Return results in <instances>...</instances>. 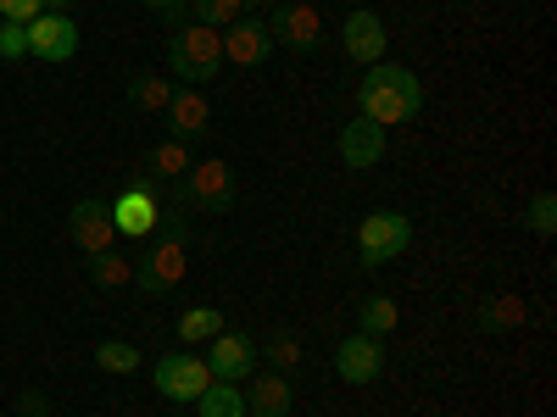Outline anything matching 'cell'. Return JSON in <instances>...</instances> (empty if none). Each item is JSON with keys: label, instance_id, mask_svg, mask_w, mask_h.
Returning a JSON list of instances; mask_svg holds the SVG:
<instances>
[{"label": "cell", "instance_id": "obj_6", "mask_svg": "<svg viewBox=\"0 0 557 417\" xmlns=\"http://www.w3.org/2000/svg\"><path fill=\"white\" fill-rule=\"evenodd\" d=\"M151 379H157L162 401H184V406H196V395L212 384V367H207L196 351H168V356L151 367Z\"/></svg>", "mask_w": 557, "mask_h": 417}, {"label": "cell", "instance_id": "obj_4", "mask_svg": "<svg viewBox=\"0 0 557 417\" xmlns=\"http://www.w3.org/2000/svg\"><path fill=\"white\" fill-rule=\"evenodd\" d=\"M407 245H412L407 212H368V217L357 223V262H362V267H385V262H396Z\"/></svg>", "mask_w": 557, "mask_h": 417}, {"label": "cell", "instance_id": "obj_10", "mask_svg": "<svg viewBox=\"0 0 557 417\" xmlns=\"http://www.w3.org/2000/svg\"><path fill=\"white\" fill-rule=\"evenodd\" d=\"M107 212H112V228L123 240H151L157 217H162V201L146 190V184H134V190H123L117 201H107Z\"/></svg>", "mask_w": 557, "mask_h": 417}, {"label": "cell", "instance_id": "obj_5", "mask_svg": "<svg viewBox=\"0 0 557 417\" xmlns=\"http://www.w3.org/2000/svg\"><path fill=\"white\" fill-rule=\"evenodd\" d=\"M184 206L190 212H228L235 206V167H228L223 156H207V162H190V173H184Z\"/></svg>", "mask_w": 557, "mask_h": 417}, {"label": "cell", "instance_id": "obj_22", "mask_svg": "<svg viewBox=\"0 0 557 417\" xmlns=\"http://www.w3.org/2000/svg\"><path fill=\"white\" fill-rule=\"evenodd\" d=\"M212 334H223V312L218 306H184L178 312V345H207Z\"/></svg>", "mask_w": 557, "mask_h": 417}, {"label": "cell", "instance_id": "obj_30", "mask_svg": "<svg viewBox=\"0 0 557 417\" xmlns=\"http://www.w3.org/2000/svg\"><path fill=\"white\" fill-rule=\"evenodd\" d=\"M39 12H45V0H0V23H23L28 28Z\"/></svg>", "mask_w": 557, "mask_h": 417}, {"label": "cell", "instance_id": "obj_17", "mask_svg": "<svg viewBox=\"0 0 557 417\" xmlns=\"http://www.w3.org/2000/svg\"><path fill=\"white\" fill-rule=\"evenodd\" d=\"M240 395H246V417H290V379L278 367L273 374H257V384Z\"/></svg>", "mask_w": 557, "mask_h": 417}, {"label": "cell", "instance_id": "obj_9", "mask_svg": "<svg viewBox=\"0 0 557 417\" xmlns=\"http://www.w3.org/2000/svg\"><path fill=\"white\" fill-rule=\"evenodd\" d=\"M223 62H235V67H262L273 56V34H268V17L246 12L240 23H228L223 34Z\"/></svg>", "mask_w": 557, "mask_h": 417}, {"label": "cell", "instance_id": "obj_29", "mask_svg": "<svg viewBox=\"0 0 557 417\" xmlns=\"http://www.w3.org/2000/svg\"><path fill=\"white\" fill-rule=\"evenodd\" d=\"M23 56H28V28L0 23V62H23Z\"/></svg>", "mask_w": 557, "mask_h": 417}, {"label": "cell", "instance_id": "obj_27", "mask_svg": "<svg viewBox=\"0 0 557 417\" xmlns=\"http://www.w3.org/2000/svg\"><path fill=\"white\" fill-rule=\"evenodd\" d=\"M262 351H268V362L278 367V374H285V367H296V362H301V340H296L290 329H273Z\"/></svg>", "mask_w": 557, "mask_h": 417}, {"label": "cell", "instance_id": "obj_25", "mask_svg": "<svg viewBox=\"0 0 557 417\" xmlns=\"http://www.w3.org/2000/svg\"><path fill=\"white\" fill-rule=\"evenodd\" d=\"M184 7H190V23H207V28H228V23H240L246 17V7L240 0H184Z\"/></svg>", "mask_w": 557, "mask_h": 417}, {"label": "cell", "instance_id": "obj_11", "mask_svg": "<svg viewBox=\"0 0 557 417\" xmlns=\"http://www.w3.org/2000/svg\"><path fill=\"white\" fill-rule=\"evenodd\" d=\"M67 235H73V245L84 251V256H96V251H112L117 245V228H112V212H107V201H73V212H67Z\"/></svg>", "mask_w": 557, "mask_h": 417}, {"label": "cell", "instance_id": "obj_8", "mask_svg": "<svg viewBox=\"0 0 557 417\" xmlns=\"http://www.w3.org/2000/svg\"><path fill=\"white\" fill-rule=\"evenodd\" d=\"M73 51H78V23H73V17L39 12V17L28 23V56H34V62L62 67V62H73Z\"/></svg>", "mask_w": 557, "mask_h": 417}, {"label": "cell", "instance_id": "obj_16", "mask_svg": "<svg viewBox=\"0 0 557 417\" xmlns=\"http://www.w3.org/2000/svg\"><path fill=\"white\" fill-rule=\"evenodd\" d=\"M335 151H341L346 167H380V156H385V128L368 123V117H351V123L341 128V139H335Z\"/></svg>", "mask_w": 557, "mask_h": 417}, {"label": "cell", "instance_id": "obj_28", "mask_svg": "<svg viewBox=\"0 0 557 417\" xmlns=\"http://www.w3.org/2000/svg\"><path fill=\"white\" fill-rule=\"evenodd\" d=\"M524 223L535 228V235H541V240H552V235H557V195H552V190H541V195L530 201V212H524Z\"/></svg>", "mask_w": 557, "mask_h": 417}, {"label": "cell", "instance_id": "obj_20", "mask_svg": "<svg viewBox=\"0 0 557 417\" xmlns=\"http://www.w3.org/2000/svg\"><path fill=\"white\" fill-rule=\"evenodd\" d=\"M173 78H162V73H134L128 78V106L134 112H168V101H173Z\"/></svg>", "mask_w": 557, "mask_h": 417}, {"label": "cell", "instance_id": "obj_21", "mask_svg": "<svg viewBox=\"0 0 557 417\" xmlns=\"http://www.w3.org/2000/svg\"><path fill=\"white\" fill-rule=\"evenodd\" d=\"M89 262V278H96L101 290H123V285H134V256H123L117 245L112 251H96V256H84Z\"/></svg>", "mask_w": 557, "mask_h": 417}, {"label": "cell", "instance_id": "obj_15", "mask_svg": "<svg viewBox=\"0 0 557 417\" xmlns=\"http://www.w3.org/2000/svg\"><path fill=\"white\" fill-rule=\"evenodd\" d=\"M162 117H168L173 139H201V134L212 128V101L201 96V89H190V84H178Z\"/></svg>", "mask_w": 557, "mask_h": 417}, {"label": "cell", "instance_id": "obj_2", "mask_svg": "<svg viewBox=\"0 0 557 417\" xmlns=\"http://www.w3.org/2000/svg\"><path fill=\"white\" fill-rule=\"evenodd\" d=\"M418 106H424V84H418V73L412 67H401V62H374L362 73V84H357V112L368 117V123H412L418 117Z\"/></svg>", "mask_w": 557, "mask_h": 417}, {"label": "cell", "instance_id": "obj_19", "mask_svg": "<svg viewBox=\"0 0 557 417\" xmlns=\"http://www.w3.org/2000/svg\"><path fill=\"white\" fill-rule=\"evenodd\" d=\"M146 173L157 178V184H173V178H184L190 173V139H162V146H151V156H146Z\"/></svg>", "mask_w": 557, "mask_h": 417}, {"label": "cell", "instance_id": "obj_3", "mask_svg": "<svg viewBox=\"0 0 557 417\" xmlns=\"http://www.w3.org/2000/svg\"><path fill=\"white\" fill-rule=\"evenodd\" d=\"M218 67H223V39H218V28H207V23L173 28V39H168V73H173V84L201 89L207 78H218Z\"/></svg>", "mask_w": 557, "mask_h": 417}, {"label": "cell", "instance_id": "obj_31", "mask_svg": "<svg viewBox=\"0 0 557 417\" xmlns=\"http://www.w3.org/2000/svg\"><path fill=\"white\" fill-rule=\"evenodd\" d=\"M139 7H151L157 17H168V28H184V23H190V7H184V0H139Z\"/></svg>", "mask_w": 557, "mask_h": 417}, {"label": "cell", "instance_id": "obj_33", "mask_svg": "<svg viewBox=\"0 0 557 417\" xmlns=\"http://www.w3.org/2000/svg\"><path fill=\"white\" fill-rule=\"evenodd\" d=\"M73 7L78 0H45V12H62V17H73Z\"/></svg>", "mask_w": 557, "mask_h": 417}, {"label": "cell", "instance_id": "obj_13", "mask_svg": "<svg viewBox=\"0 0 557 417\" xmlns=\"http://www.w3.org/2000/svg\"><path fill=\"white\" fill-rule=\"evenodd\" d=\"M207 345H212V356H207L212 379H223V384H246V379H251V367H257V340H251V334L223 329V334H212Z\"/></svg>", "mask_w": 557, "mask_h": 417}, {"label": "cell", "instance_id": "obj_1", "mask_svg": "<svg viewBox=\"0 0 557 417\" xmlns=\"http://www.w3.org/2000/svg\"><path fill=\"white\" fill-rule=\"evenodd\" d=\"M184 273H190V212L162 206L151 251L134 256V285L146 295H168V290L184 285Z\"/></svg>", "mask_w": 557, "mask_h": 417}, {"label": "cell", "instance_id": "obj_32", "mask_svg": "<svg viewBox=\"0 0 557 417\" xmlns=\"http://www.w3.org/2000/svg\"><path fill=\"white\" fill-rule=\"evenodd\" d=\"M17 417H51V401H45L39 390H23V401H17Z\"/></svg>", "mask_w": 557, "mask_h": 417}, {"label": "cell", "instance_id": "obj_24", "mask_svg": "<svg viewBox=\"0 0 557 417\" xmlns=\"http://www.w3.org/2000/svg\"><path fill=\"white\" fill-rule=\"evenodd\" d=\"M396 323H401V306H396L391 295H368V301L357 306V329H362V334H374V340H385Z\"/></svg>", "mask_w": 557, "mask_h": 417}, {"label": "cell", "instance_id": "obj_26", "mask_svg": "<svg viewBox=\"0 0 557 417\" xmlns=\"http://www.w3.org/2000/svg\"><path fill=\"white\" fill-rule=\"evenodd\" d=\"M139 362H146V356H139V345H128V340H101L96 345V367H101V374H134V367Z\"/></svg>", "mask_w": 557, "mask_h": 417}, {"label": "cell", "instance_id": "obj_34", "mask_svg": "<svg viewBox=\"0 0 557 417\" xmlns=\"http://www.w3.org/2000/svg\"><path fill=\"white\" fill-rule=\"evenodd\" d=\"M240 7H246V12H273L278 0H240Z\"/></svg>", "mask_w": 557, "mask_h": 417}, {"label": "cell", "instance_id": "obj_23", "mask_svg": "<svg viewBox=\"0 0 557 417\" xmlns=\"http://www.w3.org/2000/svg\"><path fill=\"white\" fill-rule=\"evenodd\" d=\"M196 412H201V417H246V395H240V384L212 379V384L196 395Z\"/></svg>", "mask_w": 557, "mask_h": 417}, {"label": "cell", "instance_id": "obj_7", "mask_svg": "<svg viewBox=\"0 0 557 417\" xmlns=\"http://www.w3.org/2000/svg\"><path fill=\"white\" fill-rule=\"evenodd\" d=\"M268 34H273V45H285V51L312 56L323 45V17H318V7H307V0H290V7L268 12Z\"/></svg>", "mask_w": 557, "mask_h": 417}, {"label": "cell", "instance_id": "obj_12", "mask_svg": "<svg viewBox=\"0 0 557 417\" xmlns=\"http://www.w3.org/2000/svg\"><path fill=\"white\" fill-rule=\"evenodd\" d=\"M335 374L346 379V384H374L380 374H385V345L374 340V334H346L341 345H335Z\"/></svg>", "mask_w": 557, "mask_h": 417}, {"label": "cell", "instance_id": "obj_18", "mask_svg": "<svg viewBox=\"0 0 557 417\" xmlns=\"http://www.w3.org/2000/svg\"><path fill=\"white\" fill-rule=\"evenodd\" d=\"M474 323H480V334H513L530 323V306L519 295H491V301H480Z\"/></svg>", "mask_w": 557, "mask_h": 417}, {"label": "cell", "instance_id": "obj_14", "mask_svg": "<svg viewBox=\"0 0 557 417\" xmlns=\"http://www.w3.org/2000/svg\"><path fill=\"white\" fill-rule=\"evenodd\" d=\"M341 45H346V56H351L357 67H374V62H385V51H391V34H385L380 12H368V7H362V12L346 17Z\"/></svg>", "mask_w": 557, "mask_h": 417}]
</instances>
